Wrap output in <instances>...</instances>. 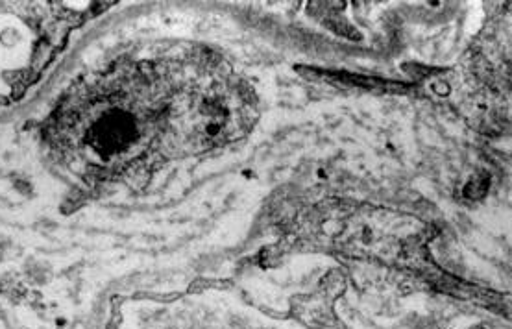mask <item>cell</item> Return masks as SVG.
Listing matches in <instances>:
<instances>
[{"instance_id": "1", "label": "cell", "mask_w": 512, "mask_h": 329, "mask_svg": "<svg viewBox=\"0 0 512 329\" xmlns=\"http://www.w3.org/2000/svg\"><path fill=\"white\" fill-rule=\"evenodd\" d=\"M148 61L78 80L45 124L50 150L87 182L134 174L235 134L226 87L180 89Z\"/></svg>"}]
</instances>
